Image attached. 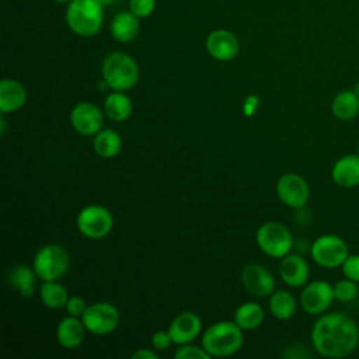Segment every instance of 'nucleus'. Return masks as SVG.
<instances>
[{"label":"nucleus","instance_id":"nucleus-1","mask_svg":"<svg viewBox=\"0 0 359 359\" xmlns=\"http://www.w3.org/2000/svg\"><path fill=\"white\" fill-rule=\"evenodd\" d=\"M314 351L331 359L349 356L359 344V327L345 313H323L314 321L310 332Z\"/></svg>","mask_w":359,"mask_h":359},{"label":"nucleus","instance_id":"nucleus-2","mask_svg":"<svg viewBox=\"0 0 359 359\" xmlns=\"http://www.w3.org/2000/svg\"><path fill=\"white\" fill-rule=\"evenodd\" d=\"M243 345V330L234 321H217L202 334V348L215 358L230 356Z\"/></svg>","mask_w":359,"mask_h":359},{"label":"nucleus","instance_id":"nucleus-3","mask_svg":"<svg viewBox=\"0 0 359 359\" xmlns=\"http://www.w3.org/2000/svg\"><path fill=\"white\" fill-rule=\"evenodd\" d=\"M102 79L114 91H128L139 80V67L132 56L125 52H111L102 62Z\"/></svg>","mask_w":359,"mask_h":359},{"label":"nucleus","instance_id":"nucleus-4","mask_svg":"<svg viewBox=\"0 0 359 359\" xmlns=\"http://www.w3.org/2000/svg\"><path fill=\"white\" fill-rule=\"evenodd\" d=\"M102 4L100 0H72L66 10L67 27L79 36H93L102 25Z\"/></svg>","mask_w":359,"mask_h":359},{"label":"nucleus","instance_id":"nucleus-5","mask_svg":"<svg viewBox=\"0 0 359 359\" xmlns=\"http://www.w3.org/2000/svg\"><path fill=\"white\" fill-rule=\"evenodd\" d=\"M70 266L67 250L59 244H46L41 247L32 261V268L42 282L60 279Z\"/></svg>","mask_w":359,"mask_h":359},{"label":"nucleus","instance_id":"nucleus-6","mask_svg":"<svg viewBox=\"0 0 359 359\" xmlns=\"http://www.w3.org/2000/svg\"><path fill=\"white\" fill-rule=\"evenodd\" d=\"M255 241L258 248L272 258H283L293 247L290 230L279 222H266L261 224L257 230Z\"/></svg>","mask_w":359,"mask_h":359},{"label":"nucleus","instance_id":"nucleus-7","mask_svg":"<svg viewBox=\"0 0 359 359\" xmlns=\"http://www.w3.org/2000/svg\"><path fill=\"white\" fill-rule=\"evenodd\" d=\"M313 261L325 269H334L344 264L349 255L348 244L337 234H323L310 247Z\"/></svg>","mask_w":359,"mask_h":359},{"label":"nucleus","instance_id":"nucleus-8","mask_svg":"<svg viewBox=\"0 0 359 359\" xmlns=\"http://www.w3.org/2000/svg\"><path fill=\"white\" fill-rule=\"evenodd\" d=\"M76 226L84 237L90 240H101L112 230L114 217L107 208L101 205H88L79 212Z\"/></svg>","mask_w":359,"mask_h":359},{"label":"nucleus","instance_id":"nucleus-9","mask_svg":"<svg viewBox=\"0 0 359 359\" xmlns=\"http://www.w3.org/2000/svg\"><path fill=\"white\" fill-rule=\"evenodd\" d=\"M86 330L94 335H107L119 324L118 309L108 302H97L87 307L81 316Z\"/></svg>","mask_w":359,"mask_h":359},{"label":"nucleus","instance_id":"nucleus-10","mask_svg":"<svg viewBox=\"0 0 359 359\" xmlns=\"http://www.w3.org/2000/svg\"><path fill=\"white\" fill-rule=\"evenodd\" d=\"M332 285L327 280H311L304 285L300 293V306L310 316H320L325 313L334 302Z\"/></svg>","mask_w":359,"mask_h":359},{"label":"nucleus","instance_id":"nucleus-11","mask_svg":"<svg viewBox=\"0 0 359 359\" xmlns=\"http://www.w3.org/2000/svg\"><path fill=\"white\" fill-rule=\"evenodd\" d=\"M276 195L283 205L293 209H300L309 202L310 188L302 175L287 172L278 180Z\"/></svg>","mask_w":359,"mask_h":359},{"label":"nucleus","instance_id":"nucleus-12","mask_svg":"<svg viewBox=\"0 0 359 359\" xmlns=\"http://www.w3.org/2000/svg\"><path fill=\"white\" fill-rule=\"evenodd\" d=\"M70 123L77 133L83 136H94L102 129L104 115L95 104L81 101L73 107L70 112Z\"/></svg>","mask_w":359,"mask_h":359},{"label":"nucleus","instance_id":"nucleus-13","mask_svg":"<svg viewBox=\"0 0 359 359\" xmlns=\"http://www.w3.org/2000/svg\"><path fill=\"white\" fill-rule=\"evenodd\" d=\"M241 283L247 292L257 297H268L275 290L273 275L259 264H250L241 271Z\"/></svg>","mask_w":359,"mask_h":359},{"label":"nucleus","instance_id":"nucleus-14","mask_svg":"<svg viewBox=\"0 0 359 359\" xmlns=\"http://www.w3.org/2000/svg\"><path fill=\"white\" fill-rule=\"evenodd\" d=\"M208 53L220 62H229L238 53V41L227 29H215L206 38Z\"/></svg>","mask_w":359,"mask_h":359},{"label":"nucleus","instance_id":"nucleus-15","mask_svg":"<svg viewBox=\"0 0 359 359\" xmlns=\"http://www.w3.org/2000/svg\"><path fill=\"white\" fill-rule=\"evenodd\" d=\"M202 330V321L198 314L192 311H184L178 314L168 327V334L172 344L184 345L194 341Z\"/></svg>","mask_w":359,"mask_h":359},{"label":"nucleus","instance_id":"nucleus-16","mask_svg":"<svg viewBox=\"0 0 359 359\" xmlns=\"http://www.w3.org/2000/svg\"><path fill=\"white\" fill-rule=\"evenodd\" d=\"M280 279L290 287L304 286L310 276V268L307 261L299 254H287L279 264Z\"/></svg>","mask_w":359,"mask_h":359},{"label":"nucleus","instance_id":"nucleus-17","mask_svg":"<svg viewBox=\"0 0 359 359\" xmlns=\"http://www.w3.org/2000/svg\"><path fill=\"white\" fill-rule=\"evenodd\" d=\"M332 181L341 188L359 185V154L341 156L331 168Z\"/></svg>","mask_w":359,"mask_h":359},{"label":"nucleus","instance_id":"nucleus-18","mask_svg":"<svg viewBox=\"0 0 359 359\" xmlns=\"http://www.w3.org/2000/svg\"><path fill=\"white\" fill-rule=\"evenodd\" d=\"M86 331L87 330L81 318L66 316L56 327V339L60 346L66 349H74L81 345Z\"/></svg>","mask_w":359,"mask_h":359},{"label":"nucleus","instance_id":"nucleus-19","mask_svg":"<svg viewBox=\"0 0 359 359\" xmlns=\"http://www.w3.org/2000/svg\"><path fill=\"white\" fill-rule=\"evenodd\" d=\"M27 101L25 87L14 79L0 81V112L1 115L18 111Z\"/></svg>","mask_w":359,"mask_h":359},{"label":"nucleus","instance_id":"nucleus-20","mask_svg":"<svg viewBox=\"0 0 359 359\" xmlns=\"http://www.w3.org/2000/svg\"><path fill=\"white\" fill-rule=\"evenodd\" d=\"M140 29L139 17L135 15L130 10L118 13L111 22V35L115 41L126 43L133 41Z\"/></svg>","mask_w":359,"mask_h":359},{"label":"nucleus","instance_id":"nucleus-21","mask_svg":"<svg viewBox=\"0 0 359 359\" xmlns=\"http://www.w3.org/2000/svg\"><path fill=\"white\" fill-rule=\"evenodd\" d=\"M331 112L339 121H351L359 114V97L353 90L339 91L331 101Z\"/></svg>","mask_w":359,"mask_h":359},{"label":"nucleus","instance_id":"nucleus-22","mask_svg":"<svg viewBox=\"0 0 359 359\" xmlns=\"http://www.w3.org/2000/svg\"><path fill=\"white\" fill-rule=\"evenodd\" d=\"M132 101L125 91L112 90V93H109L104 101V112L111 121L123 122L132 115Z\"/></svg>","mask_w":359,"mask_h":359},{"label":"nucleus","instance_id":"nucleus-23","mask_svg":"<svg viewBox=\"0 0 359 359\" xmlns=\"http://www.w3.org/2000/svg\"><path fill=\"white\" fill-rule=\"evenodd\" d=\"M35 278L38 276L34 268H29L27 265H15L8 271L7 279H8V283L22 297H31L35 289Z\"/></svg>","mask_w":359,"mask_h":359},{"label":"nucleus","instance_id":"nucleus-24","mask_svg":"<svg viewBox=\"0 0 359 359\" xmlns=\"http://www.w3.org/2000/svg\"><path fill=\"white\" fill-rule=\"evenodd\" d=\"M94 151L102 158L115 157L122 147V139L119 133L114 129H101L94 135L93 140Z\"/></svg>","mask_w":359,"mask_h":359},{"label":"nucleus","instance_id":"nucleus-25","mask_svg":"<svg viewBox=\"0 0 359 359\" xmlns=\"http://www.w3.org/2000/svg\"><path fill=\"white\" fill-rule=\"evenodd\" d=\"M297 302L294 296L287 290H273L269 296V311L278 320H289L294 316Z\"/></svg>","mask_w":359,"mask_h":359},{"label":"nucleus","instance_id":"nucleus-26","mask_svg":"<svg viewBox=\"0 0 359 359\" xmlns=\"http://www.w3.org/2000/svg\"><path fill=\"white\" fill-rule=\"evenodd\" d=\"M264 321V310L255 302H245L234 311V323L243 331H251L261 325Z\"/></svg>","mask_w":359,"mask_h":359},{"label":"nucleus","instance_id":"nucleus-27","mask_svg":"<svg viewBox=\"0 0 359 359\" xmlns=\"http://www.w3.org/2000/svg\"><path fill=\"white\" fill-rule=\"evenodd\" d=\"M39 297L46 307L56 310L66 306L69 300V293L66 287L56 280H46L42 282L39 287Z\"/></svg>","mask_w":359,"mask_h":359},{"label":"nucleus","instance_id":"nucleus-28","mask_svg":"<svg viewBox=\"0 0 359 359\" xmlns=\"http://www.w3.org/2000/svg\"><path fill=\"white\" fill-rule=\"evenodd\" d=\"M332 290H334V299L341 302V303L353 302L358 297V293H359L358 283L348 279V278L337 280L332 285Z\"/></svg>","mask_w":359,"mask_h":359},{"label":"nucleus","instance_id":"nucleus-29","mask_svg":"<svg viewBox=\"0 0 359 359\" xmlns=\"http://www.w3.org/2000/svg\"><path fill=\"white\" fill-rule=\"evenodd\" d=\"M174 358L175 359H209L212 356L203 348L184 344L175 349Z\"/></svg>","mask_w":359,"mask_h":359},{"label":"nucleus","instance_id":"nucleus-30","mask_svg":"<svg viewBox=\"0 0 359 359\" xmlns=\"http://www.w3.org/2000/svg\"><path fill=\"white\" fill-rule=\"evenodd\" d=\"M341 268L345 278L359 283V254H349Z\"/></svg>","mask_w":359,"mask_h":359},{"label":"nucleus","instance_id":"nucleus-31","mask_svg":"<svg viewBox=\"0 0 359 359\" xmlns=\"http://www.w3.org/2000/svg\"><path fill=\"white\" fill-rule=\"evenodd\" d=\"M156 7V0H129V10L139 18L149 17Z\"/></svg>","mask_w":359,"mask_h":359},{"label":"nucleus","instance_id":"nucleus-32","mask_svg":"<svg viewBox=\"0 0 359 359\" xmlns=\"http://www.w3.org/2000/svg\"><path fill=\"white\" fill-rule=\"evenodd\" d=\"M87 303H86V300L83 299V297H80V296H72V297H69V300H67V303H66V306H65V309H66V311H67V314L69 316H73V317H79V318H81V316L84 314V311L87 310Z\"/></svg>","mask_w":359,"mask_h":359},{"label":"nucleus","instance_id":"nucleus-33","mask_svg":"<svg viewBox=\"0 0 359 359\" xmlns=\"http://www.w3.org/2000/svg\"><path fill=\"white\" fill-rule=\"evenodd\" d=\"M171 342L172 341H171V337H170L168 331L160 330V331H156L151 335V346L156 351H165L170 346Z\"/></svg>","mask_w":359,"mask_h":359},{"label":"nucleus","instance_id":"nucleus-34","mask_svg":"<svg viewBox=\"0 0 359 359\" xmlns=\"http://www.w3.org/2000/svg\"><path fill=\"white\" fill-rule=\"evenodd\" d=\"M132 359H158V355L151 351V349H146V348H140L137 351H135L132 355H130Z\"/></svg>","mask_w":359,"mask_h":359},{"label":"nucleus","instance_id":"nucleus-35","mask_svg":"<svg viewBox=\"0 0 359 359\" xmlns=\"http://www.w3.org/2000/svg\"><path fill=\"white\" fill-rule=\"evenodd\" d=\"M355 93H356V95L359 97V81L358 83H355V86H353V88H352Z\"/></svg>","mask_w":359,"mask_h":359},{"label":"nucleus","instance_id":"nucleus-36","mask_svg":"<svg viewBox=\"0 0 359 359\" xmlns=\"http://www.w3.org/2000/svg\"><path fill=\"white\" fill-rule=\"evenodd\" d=\"M100 3L105 7V6H109L112 3V0H100Z\"/></svg>","mask_w":359,"mask_h":359},{"label":"nucleus","instance_id":"nucleus-37","mask_svg":"<svg viewBox=\"0 0 359 359\" xmlns=\"http://www.w3.org/2000/svg\"><path fill=\"white\" fill-rule=\"evenodd\" d=\"M56 3H67V1H72V0H53Z\"/></svg>","mask_w":359,"mask_h":359},{"label":"nucleus","instance_id":"nucleus-38","mask_svg":"<svg viewBox=\"0 0 359 359\" xmlns=\"http://www.w3.org/2000/svg\"><path fill=\"white\" fill-rule=\"evenodd\" d=\"M358 154H359V144H358Z\"/></svg>","mask_w":359,"mask_h":359}]
</instances>
